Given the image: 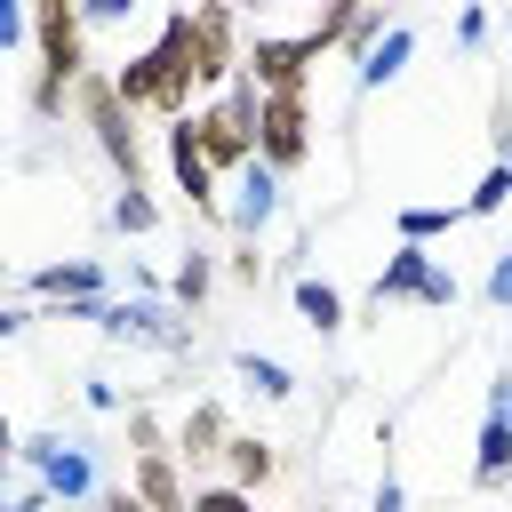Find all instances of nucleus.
<instances>
[{"label":"nucleus","instance_id":"nucleus-14","mask_svg":"<svg viewBox=\"0 0 512 512\" xmlns=\"http://www.w3.org/2000/svg\"><path fill=\"white\" fill-rule=\"evenodd\" d=\"M456 224H472L464 200H400V208H392V240H408V248H432V240L456 232Z\"/></svg>","mask_w":512,"mask_h":512},{"label":"nucleus","instance_id":"nucleus-28","mask_svg":"<svg viewBox=\"0 0 512 512\" xmlns=\"http://www.w3.org/2000/svg\"><path fill=\"white\" fill-rule=\"evenodd\" d=\"M96 512H152V504H144V496L120 480V488H104V504H96Z\"/></svg>","mask_w":512,"mask_h":512},{"label":"nucleus","instance_id":"nucleus-23","mask_svg":"<svg viewBox=\"0 0 512 512\" xmlns=\"http://www.w3.org/2000/svg\"><path fill=\"white\" fill-rule=\"evenodd\" d=\"M448 32H456V48H464V56H480V48H488V32H496V16H488V8H456V24H448Z\"/></svg>","mask_w":512,"mask_h":512},{"label":"nucleus","instance_id":"nucleus-4","mask_svg":"<svg viewBox=\"0 0 512 512\" xmlns=\"http://www.w3.org/2000/svg\"><path fill=\"white\" fill-rule=\"evenodd\" d=\"M504 480H512V368L496 360L480 392V432H472V488L496 496Z\"/></svg>","mask_w":512,"mask_h":512},{"label":"nucleus","instance_id":"nucleus-12","mask_svg":"<svg viewBox=\"0 0 512 512\" xmlns=\"http://www.w3.org/2000/svg\"><path fill=\"white\" fill-rule=\"evenodd\" d=\"M128 488H136L152 512H192V480H184V456H136V464H128Z\"/></svg>","mask_w":512,"mask_h":512},{"label":"nucleus","instance_id":"nucleus-21","mask_svg":"<svg viewBox=\"0 0 512 512\" xmlns=\"http://www.w3.org/2000/svg\"><path fill=\"white\" fill-rule=\"evenodd\" d=\"M192 512H264L248 488H232V480H200L192 488Z\"/></svg>","mask_w":512,"mask_h":512},{"label":"nucleus","instance_id":"nucleus-7","mask_svg":"<svg viewBox=\"0 0 512 512\" xmlns=\"http://www.w3.org/2000/svg\"><path fill=\"white\" fill-rule=\"evenodd\" d=\"M96 336H112V344H160V352H184V344H192V328H184L160 296H112V304L96 312Z\"/></svg>","mask_w":512,"mask_h":512},{"label":"nucleus","instance_id":"nucleus-24","mask_svg":"<svg viewBox=\"0 0 512 512\" xmlns=\"http://www.w3.org/2000/svg\"><path fill=\"white\" fill-rule=\"evenodd\" d=\"M368 512H408V480H400V464H384V472H376V488H368Z\"/></svg>","mask_w":512,"mask_h":512},{"label":"nucleus","instance_id":"nucleus-10","mask_svg":"<svg viewBox=\"0 0 512 512\" xmlns=\"http://www.w3.org/2000/svg\"><path fill=\"white\" fill-rule=\"evenodd\" d=\"M232 384L248 392V400H264V408H296V392H304V376L288 368V360H272V352H232Z\"/></svg>","mask_w":512,"mask_h":512},{"label":"nucleus","instance_id":"nucleus-6","mask_svg":"<svg viewBox=\"0 0 512 512\" xmlns=\"http://www.w3.org/2000/svg\"><path fill=\"white\" fill-rule=\"evenodd\" d=\"M280 208H288V176H272L264 160H248V168L224 184V224H232V240H264V232L280 224Z\"/></svg>","mask_w":512,"mask_h":512},{"label":"nucleus","instance_id":"nucleus-11","mask_svg":"<svg viewBox=\"0 0 512 512\" xmlns=\"http://www.w3.org/2000/svg\"><path fill=\"white\" fill-rule=\"evenodd\" d=\"M224 448H232L224 400H192V408L176 416V456H184V464H224Z\"/></svg>","mask_w":512,"mask_h":512},{"label":"nucleus","instance_id":"nucleus-27","mask_svg":"<svg viewBox=\"0 0 512 512\" xmlns=\"http://www.w3.org/2000/svg\"><path fill=\"white\" fill-rule=\"evenodd\" d=\"M8 512H56V496H48L40 480H16V496H8Z\"/></svg>","mask_w":512,"mask_h":512},{"label":"nucleus","instance_id":"nucleus-25","mask_svg":"<svg viewBox=\"0 0 512 512\" xmlns=\"http://www.w3.org/2000/svg\"><path fill=\"white\" fill-rule=\"evenodd\" d=\"M80 400H88L96 416H128V400H120V384H112V376H80Z\"/></svg>","mask_w":512,"mask_h":512},{"label":"nucleus","instance_id":"nucleus-9","mask_svg":"<svg viewBox=\"0 0 512 512\" xmlns=\"http://www.w3.org/2000/svg\"><path fill=\"white\" fill-rule=\"evenodd\" d=\"M408 64H416V16H400V24L352 64V96H384L392 80H408Z\"/></svg>","mask_w":512,"mask_h":512},{"label":"nucleus","instance_id":"nucleus-31","mask_svg":"<svg viewBox=\"0 0 512 512\" xmlns=\"http://www.w3.org/2000/svg\"><path fill=\"white\" fill-rule=\"evenodd\" d=\"M288 512H312V504H288Z\"/></svg>","mask_w":512,"mask_h":512},{"label":"nucleus","instance_id":"nucleus-19","mask_svg":"<svg viewBox=\"0 0 512 512\" xmlns=\"http://www.w3.org/2000/svg\"><path fill=\"white\" fill-rule=\"evenodd\" d=\"M128 456H176V440L152 408H128Z\"/></svg>","mask_w":512,"mask_h":512},{"label":"nucleus","instance_id":"nucleus-30","mask_svg":"<svg viewBox=\"0 0 512 512\" xmlns=\"http://www.w3.org/2000/svg\"><path fill=\"white\" fill-rule=\"evenodd\" d=\"M504 368H512V328H504Z\"/></svg>","mask_w":512,"mask_h":512},{"label":"nucleus","instance_id":"nucleus-26","mask_svg":"<svg viewBox=\"0 0 512 512\" xmlns=\"http://www.w3.org/2000/svg\"><path fill=\"white\" fill-rule=\"evenodd\" d=\"M32 320H48V312H32V304H8V312H0V336H8V344H24V336H32Z\"/></svg>","mask_w":512,"mask_h":512},{"label":"nucleus","instance_id":"nucleus-1","mask_svg":"<svg viewBox=\"0 0 512 512\" xmlns=\"http://www.w3.org/2000/svg\"><path fill=\"white\" fill-rule=\"evenodd\" d=\"M456 296H464V280H456V264H440L432 248H408V240H392V256L376 264V280H368V328H384V312H400V304H416V312H456Z\"/></svg>","mask_w":512,"mask_h":512},{"label":"nucleus","instance_id":"nucleus-8","mask_svg":"<svg viewBox=\"0 0 512 512\" xmlns=\"http://www.w3.org/2000/svg\"><path fill=\"white\" fill-rule=\"evenodd\" d=\"M24 288L48 304V312H88V304H112V272L96 256H64V264H32Z\"/></svg>","mask_w":512,"mask_h":512},{"label":"nucleus","instance_id":"nucleus-17","mask_svg":"<svg viewBox=\"0 0 512 512\" xmlns=\"http://www.w3.org/2000/svg\"><path fill=\"white\" fill-rule=\"evenodd\" d=\"M104 224L128 232V240H144V232H160V200H152L144 184H120V192L104 200Z\"/></svg>","mask_w":512,"mask_h":512},{"label":"nucleus","instance_id":"nucleus-16","mask_svg":"<svg viewBox=\"0 0 512 512\" xmlns=\"http://www.w3.org/2000/svg\"><path fill=\"white\" fill-rule=\"evenodd\" d=\"M216 272H224V264H216V248H184V264L168 272V296H176L184 312H200V304L216 296Z\"/></svg>","mask_w":512,"mask_h":512},{"label":"nucleus","instance_id":"nucleus-5","mask_svg":"<svg viewBox=\"0 0 512 512\" xmlns=\"http://www.w3.org/2000/svg\"><path fill=\"white\" fill-rule=\"evenodd\" d=\"M80 112H88V136H96L104 168H112L120 184H144V144H136V128H128V104H120L112 72H96V80L80 88Z\"/></svg>","mask_w":512,"mask_h":512},{"label":"nucleus","instance_id":"nucleus-2","mask_svg":"<svg viewBox=\"0 0 512 512\" xmlns=\"http://www.w3.org/2000/svg\"><path fill=\"white\" fill-rule=\"evenodd\" d=\"M16 464L24 480H40L56 504H104V472H96V448L80 432H24L16 440Z\"/></svg>","mask_w":512,"mask_h":512},{"label":"nucleus","instance_id":"nucleus-20","mask_svg":"<svg viewBox=\"0 0 512 512\" xmlns=\"http://www.w3.org/2000/svg\"><path fill=\"white\" fill-rule=\"evenodd\" d=\"M480 304L496 312V320H512V240L488 256V280H480Z\"/></svg>","mask_w":512,"mask_h":512},{"label":"nucleus","instance_id":"nucleus-29","mask_svg":"<svg viewBox=\"0 0 512 512\" xmlns=\"http://www.w3.org/2000/svg\"><path fill=\"white\" fill-rule=\"evenodd\" d=\"M496 32H504V56H512V8H504V16H496Z\"/></svg>","mask_w":512,"mask_h":512},{"label":"nucleus","instance_id":"nucleus-13","mask_svg":"<svg viewBox=\"0 0 512 512\" xmlns=\"http://www.w3.org/2000/svg\"><path fill=\"white\" fill-rule=\"evenodd\" d=\"M288 296H296V320H304L312 336H344V320H352V312H344V288H336L328 272H296V280H288Z\"/></svg>","mask_w":512,"mask_h":512},{"label":"nucleus","instance_id":"nucleus-15","mask_svg":"<svg viewBox=\"0 0 512 512\" xmlns=\"http://www.w3.org/2000/svg\"><path fill=\"white\" fill-rule=\"evenodd\" d=\"M272 472H280V448H272L264 432H232V448H224V480L256 496V488H264Z\"/></svg>","mask_w":512,"mask_h":512},{"label":"nucleus","instance_id":"nucleus-22","mask_svg":"<svg viewBox=\"0 0 512 512\" xmlns=\"http://www.w3.org/2000/svg\"><path fill=\"white\" fill-rule=\"evenodd\" d=\"M224 272H232V288H264V240H232Z\"/></svg>","mask_w":512,"mask_h":512},{"label":"nucleus","instance_id":"nucleus-3","mask_svg":"<svg viewBox=\"0 0 512 512\" xmlns=\"http://www.w3.org/2000/svg\"><path fill=\"white\" fill-rule=\"evenodd\" d=\"M320 112H312V88L304 96H264V120H256V160L272 168V176H296V168H312L320 160Z\"/></svg>","mask_w":512,"mask_h":512},{"label":"nucleus","instance_id":"nucleus-18","mask_svg":"<svg viewBox=\"0 0 512 512\" xmlns=\"http://www.w3.org/2000/svg\"><path fill=\"white\" fill-rule=\"evenodd\" d=\"M504 208H512V168H504V160H488V176L464 192V216H472V224H488V216H504Z\"/></svg>","mask_w":512,"mask_h":512}]
</instances>
